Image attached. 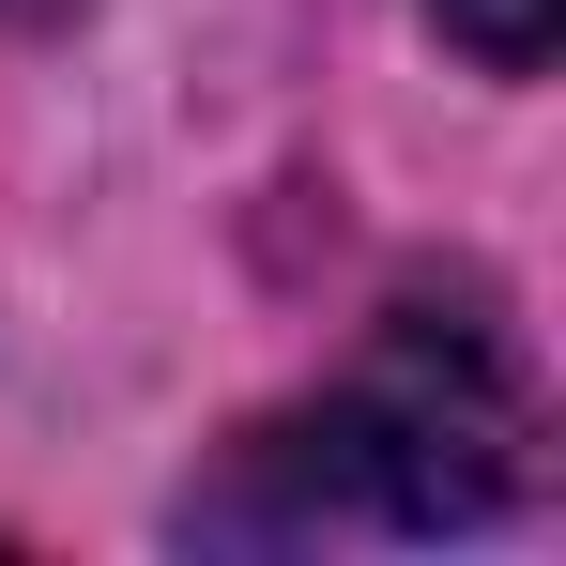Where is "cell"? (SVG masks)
Returning <instances> with one entry per match:
<instances>
[{"label": "cell", "instance_id": "cell-1", "mask_svg": "<svg viewBox=\"0 0 566 566\" xmlns=\"http://www.w3.org/2000/svg\"><path fill=\"white\" fill-rule=\"evenodd\" d=\"M536 490V398L521 353L474 322V306H398L368 337V368L261 413L214 490H185V536H474Z\"/></svg>", "mask_w": 566, "mask_h": 566}, {"label": "cell", "instance_id": "cell-2", "mask_svg": "<svg viewBox=\"0 0 566 566\" xmlns=\"http://www.w3.org/2000/svg\"><path fill=\"white\" fill-rule=\"evenodd\" d=\"M429 15L460 31L490 77H536V62H552V0H429Z\"/></svg>", "mask_w": 566, "mask_h": 566}]
</instances>
